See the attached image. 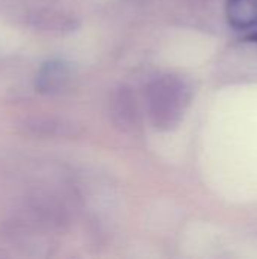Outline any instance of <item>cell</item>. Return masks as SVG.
<instances>
[{
    "mask_svg": "<svg viewBox=\"0 0 257 259\" xmlns=\"http://www.w3.org/2000/svg\"><path fill=\"white\" fill-rule=\"evenodd\" d=\"M191 102L188 82L176 74H164L147 87V108L155 127L161 131L174 129L183 118Z\"/></svg>",
    "mask_w": 257,
    "mask_h": 259,
    "instance_id": "1",
    "label": "cell"
},
{
    "mask_svg": "<svg viewBox=\"0 0 257 259\" xmlns=\"http://www.w3.org/2000/svg\"><path fill=\"white\" fill-rule=\"evenodd\" d=\"M247 41H251V42H254V44H257V32H254V33H250L247 38H245Z\"/></svg>",
    "mask_w": 257,
    "mask_h": 259,
    "instance_id": "7",
    "label": "cell"
},
{
    "mask_svg": "<svg viewBox=\"0 0 257 259\" xmlns=\"http://www.w3.org/2000/svg\"><path fill=\"white\" fill-rule=\"evenodd\" d=\"M71 79V68L62 59H50L44 62L36 74L35 87L42 94H58L67 88Z\"/></svg>",
    "mask_w": 257,
    "mask_h": 259,
    "instance_id": "3",
    "label": "cell"
},
{
    "mask_svg": "<svg viewBox=\"0 0 257 259\" xmlns=\"http://www.w3.org/2000/svg\"><path fill=\"white\" fill-rule=\"evenodd\" d=\"M24 132L38 137H76L77 126L61 118H32L24 121Z\"/></svg>",
    "mask_w": 257,
    "mask_h": 259,
    "instance_id": "5",
    "label": "cell"
},
{
    "mask_svg": "<svg viewBox=\"0 0 257 259\" xmlns=\"http://www.w3.org/2000/svg\"><path fill=\"white\" fill-rule=\"evenodd\" d=\"M109 117L117 129L127 132L138 126L139 111L136 97L127 85L117 87L109 97Z\"/></svg>",
    "mask_w": 257,
    "mask_h": 259,
    "instance_id": "2",
    "label": "cell"
},
{
    "mask_svg": "<svg viewBox=\"0 0 257 259\" xmlns=\"http://www.w3.org/2000/svg\"><path fill=\"white\" fill-rule=\"evenodd\" d=\"M226 17L235 29H251L257 26V0H227Z\"/></svg>",
    "mask_w": 257,
    "mask_h": 259,
    "instance_id": "6",
    "label": "cell"
},
{
    "mask_svg": "<svg viewBox=\"0 0 257 259\" xmlns=\"http://www.w3.org/2000/svg\"><path fill=\"white\" fill-rule=\"evenodd\" d=\"M27 23L33 27H38L41 30L47 32H71L76 30L79 23L74 17L65 15L59 11L53 9H39L29 15Z\"/></svg>",
    "mask_w": 257,
    "mask_h": 259,
    "instance_id": "4",
    "label": "cell"
}]
</instances>
